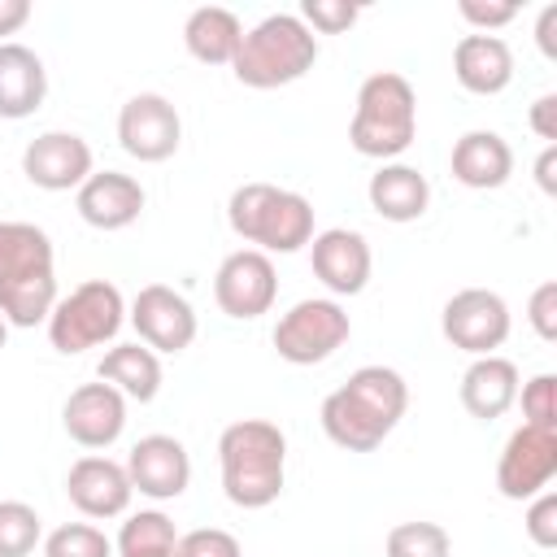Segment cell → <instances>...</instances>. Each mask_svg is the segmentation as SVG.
<instances>
[{
  "label": "cell",
  "mask_w": 557,
  "mask_h": 557,
  "mask_svg": "<svg viewBox=\"0 0 557 557\" xmlns=\"http://www.w3.org/2000/svg\"><path fill=\"white\" fill-rule=\"evenodd\" d=\"M409 409V383L392 366H361L322 400V431L348 453H374Z\"/></svg>",
  "instance_id": "1"
},
{
  "label": "cell",
  "mask_w": 557,
  "mask_h": 557,
  "mask_svg": "<svg viewBox=\"0 0 557 557\" xmlns=\"http://www.w3.org/2000/svg\"><path fill=\"white\" fill-rule=\"evenodd\" d=\"M218 466L235 509H265L287 483V435L265 418H239L218 435Z\"/></svg>",
  "instance_id": "2"
},
{
  "label": "cell",
  "mask_w": 557,
  "mask_h": 557,
  "mask_svg": "<svg viewBox=\"0 0 557 557\" xmlns=\"http://www.w3.org/2000/svg\"><path fill=\"white\" fill-rule=\"evenodd\" d=\"M57 305L52 239L35 222H0V318L9 326H39Z\"/></svg>",
  "instance_id": "3"
},
{
  "label": "cell",
  "mask_w": 557,
  "mask_h": 557,
  "mask_svg": "<svg viewBox=\"0 0 557 557\" xmlns=\"http://www.w3.org/2000/svg\"><path fill=\"white\" fill-rule=\"evenodd\" d=\"M318 61V35L296 13H270L244 30L231 74L252 91H274L300 83Z\"/></svg>",
  "instance_id": "4"
},
{
  "label": "cell",
  "mask_w": 557,
  "mask_h": 557,
  "mask_svg": "<svg viewBox=\"0 0 557 557\" xmlns=\"http://www.w3.org/2000/svg\"><path fill=\"white\" fill-rule=\"evenodd\" d=\"M418 135V96L413 83L396 70H379L357 87L352 122H348V144L361 157L392 161L400 157Z\"/></svg>",
  "instance_id": "5"
},
{
  "label": "cell",
  "mask_w": 557,
  "mask_h": 557,
  "mask_svg": "<svg viewBox=\"0 0 557 557\" xmlns=\"http://www.w3.org/2000/svg\"><path fill=\"white\" fill-rule=\"evenodd\" d=\"M226 222L244 244H257V252H300L313 231V205L300 191L274 187V183H244L226 200Z\"/></svg>",
  "instance_id": "6"
},
{
  "label": "cell",
  "mask_w": 557,
  "mask_h": 557,
  "mask_svg": "<svg viewBox=\"0 0 557 557\" xmlns=\"http://www.w3.org/2000/svg\"><path fill=\"white\" fill-rule=\"evenodd\" d=\"M126 322V300L117 283L109 278H87L70 296H57L48 313V344L65 357H78L87 348L109 344Z\"/></svg>",
  "instance_id": "7"
},
{
  "label": "cell",
  "mask_w": 557,
  "mask_h": 557,
  "mask_svg": "<svg viewBox=\"0 0 557 557\" xmlns=\"http://www.w3.org/2000/svg\"><path fill=\"white\" fill-rule=\"evenodd\" d=\"M352 335V318L335 296H305L274 322V352L292 366H318L335 357Z\"/></svg>",
  "instance_id": "8"
},
{
  "label": "cell",
  "mask_w": 557,
  "mask_h": 557,
  "mask_svg": "<svg viewBox=\"0 0 557 557\" xmlns=\"http://www.w3.org/2000/svg\"><path fill=\"white\" fill-rule=\"evenodd\" d=\"M509 305L500 292L492 287H461L444 300V313H440V331L453 348L470 352V357H487L496 352L505 339H509Z\"/></svg>",
  "instance_id": "9"
},
{
  "label": "cell",
  "mask_w": 557,
  "mask_h": 557,
  "mask_svg": "<svg viewBox=\"0 0 557 557\" xmlns=\"http://www.w3.org/2000/svg\"><path fill=\"white\" fill-rule=\"evenodd\" d=\"M557 474V426H513L500 461H496V492L505 500H531L540 496Z\"/></svg>",
  "instance_id": "10"
},
{
  "label": "cell",
  "mask_w": 557,
  "mask_h": 557,
  "mask_svg": "<svg viewBox=\"0 0 557 557\" xmlns=\"http://www.w3.org/2000/svg\"><path fill=\"white\" fill-rule=\"evenodd\" d=\"M117 144L144 165H161L183 144V117L161 91H139L117 109Z\"/></svg>",
  "instance_id": "11"
},
{
  "label": "cell",
  "mask_w": 557,
  "mask_h": 557,
  "mask_svg": "<svg viewBox=\"0 0 557 557\" xmlns=\"http://www.w3.org/2000/svg\"><path fill=\"white\" fill-rule=\"evenodd\" d=\"M274 296H278V274H274V261L265 252L235 248L222 257V265L213 274V300L226 318L252 322V318L274 309Z\"/></svg>",
  "instance_id": "12"
},
{
  "label": "cell",
  "mask_w": 557,
  "mask_h": 557,
  "mask_svg": "<svg viewBox=\"0 0 557 557\" xmlns=\"http://www.w3.org/2000/svg\"><path fill=\"white\" fill-rule=\"evenodd\" d=\"M126 322L135 326L139 344H148L157 357L161 352L178 357L196 339V309H191V300L183 292L165 287V283L139 287L135 300H131V309H126Z\"/></svg>",
  "instance_id": "13"
},
{
  "label": "cell",
  "mask_w": 557,
  "mask_h": 557,
  "mask_svg": "<svg viewBox=\"0 0 557 557\" xmlns=\"http://www.w3.org/2000/svg\"><path fill=\"white\" fill-rule=\"evenodd\" d=\"M22 174L39 191H78L96 174V157L74 131H44L22 148Z\"/></svg>",
  "instance_id": "14"
},
{
  "label": "cell",
  "mask_w": 557,
  "mask_h": 557,
  "mask_svg": "<svg viewBox=\"0 0 557 557\" xmlns=\"http://www.w3.org/2000/svg\"><path fill=\"white\" fill-rule=\"evenodd\" d=\"M61 426L78 448H113L126 431V396L109 383H78L61 405Z\"/></svg>",
  "instance_id": "15"
},
{
  "label": "cell",
  "mask_w": 557,
  "mask_h": 557,
  "mask_svg": "<svg viewBox=\"0 0 557 557\" xmlns=\"http://www.w3.org/2000/svg\"><path fill=\"white\" fill-rule=\"evenodd\" d=\"M309 265H313V278L331 296H357L370 283L374 252H370V239L361 231L326 226V231H318L309 239Z\"/></svg>",
  "instance_id": "16"
},
{
  "label": "cell",
  "mask_w": 557,
  "mask_h": 557,
  "mask_svg": "<svg viewBox=\"0 0 557 557\" xmlns=\"http://www.w3.org/2000/svg\"><path fill=\"white\" fill-rule=\"evenodd\" d=\"M122 466H126L131 487L148 500H178L191 483V457H187L183 440L161 435V431L135 440Z\"/></svg>",
  "instance_id": "17"
},
{
  "label": "cell",
  "mask_w": 557,
  "mask_h": 557,
  "mask_svg": "<svg viewBox=\"0 0 557 557\" xmlns=\"http://www.w3.org/2000/svg\"><path fill=\"white\" fill-rule=\"evenodd\" d=\"M65 496L70 505L83 513V518H96V522H109V518H122L131 509V479H126V466L104 457V453H87L78 457L70 470H65Z\"/></svg>",
  "instance_id": "18"
},
{
  "label": "cell",
  "mask_w": 557,
  "mask_h": 557,
  "mask_svg": "<svg viewBox=\"0 0 557 557\" xmlns=\"http://www.w3.org/2000/svg\"><path fill=\"white\" fill-rule=\"evenodd\" d=\"M144 187L135 174H122V170H96L78 191H74V205H78V218L96 231H126L131 222H139L144 213Z\"/></svg>",
  "instance_id": "19"
},
{
  "label": "cell",
  "mask_w": 557,
  "mask_h": 557,
  "mask_svg": "<svg viewBox=\"0 0 557 557\" xmlns=\"http://www.w3.org/2000/svg\"><path fill=\"white\" fill-rule=\"evenodd\" d=\"M448 170L470 191H496L513 174V148L500 131H466L448 152Z\"/></svg>",
  "instance_id": "20"
},
{
  "label": "cell",
  "mask_w": 557,
  "mask_h": 557,
  "mask_svg": "<svg viewBox=\"0 0 557 557\" xmlns=\"http://www.w3.org/2000/svg\"><path fill=\"white\" fill-rule=\"evenodd\" d=\"M453 78L470 96H500L513 83V48L500 35H461L453 48Z\"/></svg>",
  "instance_id": "21"
},
{
  "label": "cell",
  "mask_w": 557,
  "mask_h": 557,
  "mask_svg": "<svg viewBox=\"0 0 557 557\" xmlns=\"http://www.w3.org/2000/svg\"><path fill=\"white\" fill-rule=\"evenodd\" d=\"M518 387H522L518 366L509 357H500V352H487V357H474L466 366L457 396H461L470 418L492 422V418H500V413H509L518 405Z\"/></svg>",
  "instance_id": "22"
},
{
  "label": "cell",
  "mask_w": 557,
  "mask_h": 557,
  "mask_svg": "<svg viewBox=\"0 0 557 557\" xmlns=\"http://www.w3.org/2000/svg\"><path fill=\"white\" fill-rule=\"evenodd\" d=\"M48 96V70L35 48L4 39L0 44V117L22 122L30 117Z\"/></svg>",
  "instance_id": "23"
},
{
  "label": "cell",
  "mask_w": 557,
  "mask_h": 557,
  "mask_svg": "<svg viewBox=\"0 0 557 557\" xmlns=\"http://www.w3.org/2000/svg\"><path fill=\"white\" fill-rule=\"evenodd\" d=\"M366 196H370V209L383 218V222H418L431 205V183L418 165H405V161H383L370 183H366Z\"/></svg>",
  "instance_id": "24"
},
{
  "label": "cell",
  "mask_w": 557,
  "mask_h": 557,
  "mask_svg": "<svg viewBox=\"0 0 557 557\" xmlns=\"http://www.w3.org/2000/svg\"><path fill=\"white\" fill-rule=\"evenodd\" d=\"M96 379L117 387L126 400L148 405L161 392V357L139 339L135 344H113V348H104V357L96 366Z\"/></svg>",
  "instance_id": "25"
},
{
  "label": "cell",
  "mask_w": 557,
  "mask_h": 557,
  "mask_svg": "<svg viewBox=\"0 0 557 557\" xmlns=\"http://www.w3.org/2000/svg\"><path fill=\"white\" fill-rule=\"evenodd\" d=\"M244 39V22L222 4H200L183 22V44L200 65H231Z\"/></svg>",
  "instance_id": "26"
},
{
  "label": "cell",
  "mask_w": 557,
  "mask_h": 557,
  "mask_svg": "<svg viewBox=\"0 0 557 557\" xmlns=\"http://www.w3.org/2000/svg\"><path fill=\"white\" fill-rule=\"evenodd\" d=\"M117 557H161V553H178V527L170 513L161 509H139L126 513L117 540H113Z\"/></svg>",
  "instance_id": "27"
},
{
  "label": "cell",
  "mask_w": 557,
  "mask_h": 557,
  "mask_svg": "<svg viewBox=\"0 0 557 557\" xmlns=\"http://www.w3.org/2000/svg\"><path fill=\"white\" fill-rule=\"evenodd\" d=\"M387 557H453V540L440 522H396L383 540Z\"/></svg>",
  "instance_id": "28"
},
{
  "label": "cell",
  "mask_w": 557,
  "mask_h": 557,
  "mask_svg": "<svg viewBox=\"0 0 557 557\" xmlns=\"http://www.w3.org/2000/svg\"><path fill=\"white\" fill-rule=\"evenodd\" d=\"M44 540V522L26 500H0V557H30Z\"/></svg>",
  "instance_id": "29"
},
{
  "label": "cell",
  "mask_w": 557,
  "mask_h": 557,
  "mask_svg": "<svg viewBox=\"0 0 557 557\" xmlns=\"http://www.w3.org/2000/svg\"><path fill=\"white\" fill-rule=\"evenodd\" d=\"M44 557H113V540L91 522H61L44 535Z\"/></svg>",
  "instance_id": "30"
},
{
  "label": "cell",
  "mask_w": 557,
  "mask_h": 557,
  "mask_svg": "<svg viewBox=\"0 0 557 557\" xmlns=\"http://www.w3.org/2000/svg\"><path fill=\"white\" fill-rule=\"evenodd\" d=\"M296 17H300L313 35H344V30H352V22L361 17V9L348 4V0H305Z\"/></svg>",
  "instance_id": "31"
},
{
  "label": "cell",
  "mask_w": 557,
  "mask_h": 557,
  "mask_svg": "<svg viewBox=\"0 0 557 557\" xmlns=\"http://www.w3.org/2000/svg\"><path fill=\"white\" fill-rule=\"evenodd\" d=\"M522 418L531 426H557V374H535L518 387Z\"/></svg>",
  "instance_id": "32"
},
{
  "label": "cell",
  "mask_w": 557,
  "mask_h": 557,
  "mask_svg": "<svg viewBox=\"0 0 557 557\" xmlns=\"http://www.w3.org/2000/svg\"><path fill=\"white\" fill-rule=\"evenodd\" d=\"M522 531L535 548H557V492L544 487L540 496H531L527 505V518H522Z\"/></svg>",
  "instance_id": "33"
},
{
  "label": "cell",
  "mask_w": 557,
  "mask_h": 557,
  "mask_svg": "<svg viewBox=\"0 0 557 557\" xmlns=\"http://www.w3.org/2000/svg\"><path fill=\"white\" fill-rule=\"evenodd\" d=\"M178 557H244V548L222 527H196L178 535Z\"/></svg>",
  "instance_id": "34"
},
{
  "label": "cell",
  "mask_w": 557,
  "mask_h": 557,
  "mask_svg": "<svg viewBox=\"0 0 557 557\" xmlns=\"http://www.w3.org/2000/svg\"><path fill=\"white\" fill-rule=\"evenodd\" d=\"M457 13L479 30V35H496L500 26H509L513 17H518V4L513 0H461L457 4Z\"/></svg>",
  "instance_id": "35"
},
{
  "label": "cell",
  "mask_w": 557,
  "mask_h": 557,
  "mask_svg": "<svg viewBox=\"0 0 557 557\" xmlns=\"http://www.w3.org/2000/svg\"><path fill=\"white\" fill-rule=\"evenodd\" d=\"M527 322H531V331H535L544 344L557 339V283H553V278H544V283L531 292V300H527Z\"/></svg>",
  "instance_id": "36"
},
{
  "label": "cell",
  "mask_w": 557,
  "mask_h": 557,
  "mask_svg": "<svg viewBox=\"0 0 557 557\" xmlns=\"http://www.w3.org/2000/svg\"><path fill=\"white\" fill-rule=\"evenodd\" d=\"M527 126H531L544 144H557V91L535 96V104H531V113H527Z\"/></svg>",
  "instance_id": "37"
},
{
  "label": "cell",
  "mask_w": 557,
  "mask_h": 557,
  "mask_svg": "<svg viewBox=\"0 0 557 557\" xmlns=\"http://www.w3.org/2000/svg\"><path fill=\"white\" fill-rule=\"evenodd\" d=\"M535 44L548 61H557V4H544L540 9V22H535Z\"/></svg>",
  "instance_id": "38"
},
{
  "label": "cell",
  "mask_w": 557,
  "mask_h": 557,
  "mask_svg": "<svg viewBox=\"0 0 557 557\" xmlns=\"http://www.w3.org/2000/svg\"><path fill=\"white\" fill-rule=\"evenodd\" d=\"M30 0H0V44H4V35H17L26 22H30Z\"/></svg>",
  "instance_id": "39"
},
{
  "label": "cell",
  "mask_w": 557,
  "mask_h": 557,
  "mask_svg": "<svg viewBox=\"0 0 557 557\" xmlns=\"http://www.w3.org/2000/svg\"><path fill=\"white\" fill-rule=\"evenodd\" d=\"M535 183L544 196H557V144H544V152L535 157Z\"/></svg>",
  "instance_id": "40"
},
{
  "label": "cell",
  "mask_w": 557,
  "mask_h": 557,
  "mask_svg": "<svg viewBox=\"0 0 557 557\" xmlns=\"http://www.w3.org/2000/svg\"><path fill=\"white\" fill-rule=\"evenodd\" d=\"M4 344H9V322L0 318V348H4Z\"/></svg>",
  "instance_id": "41"
},
{
  "label": "cell",
  "mask_w": 557,
  "mask_h": 557,
  "mask_svg": "<svg viewBox=\"0 0 557 557\" xmlns=\"http://www.w3.org/2000/svg\"><path fill=\"white\" fill-rule=\"evenodd\" d=\"M161 557H178V553H161Z\"/></svg>",
  "instance_id": "42"
}]
</instances>
